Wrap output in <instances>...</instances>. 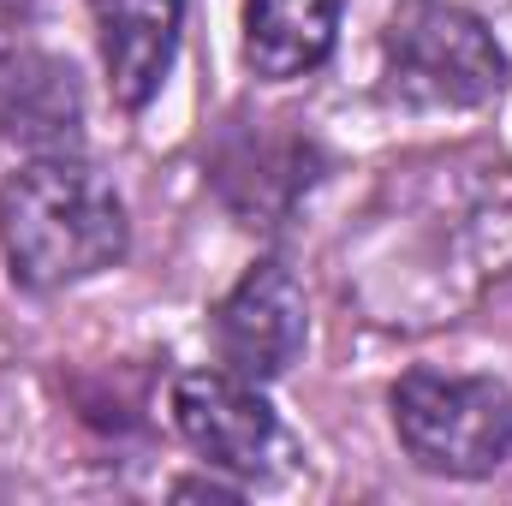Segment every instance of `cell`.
<instances>
[{
  "label": "cell",
  "instance_id": "6da1fadb",
  "mask_svg": "<svg viewBox=\"0 0 512 506\" xmlns=\"http://www.w3.org/2000/svg\"><path fill=\"white\" fill-rule=\"evenodd\" d=\"M0 251L24 292L90 280L126 256V203L78 155H36L0 185Z\"/></svg>",
  "mask_w": 512,
  "mask_h": 506
},
{
  "label": "cell",
  "instance_id": "7a4b0ae2",
  "mask_svg": "<svg viewBox=\"0 0 512 506\" xmlns=\"http://www.w3.org/2000/svg\"><path fill=\"white\" fill-rule=\"evenodd\" d=\"M387 96L405 108H483L507 84L489 24L453 0H399L382 36Z\"/></svg>",
  "mask_w": 512,
  "mask_h": 506
},
{
  "label": "cell",
  "instance_id": "3957f363",
  "mask_svg": "<svg viewBox=\"0 0 512 506\" xmlns=\"http://www.w3.org/2000/svg\"><path fill=\"white\" fill-rule=\"evenodd\" d=\"M393 429L435 477H489L512 453V393L489 376L411 370L393 387Z\"/></svg>",
  "mask_w": 512,
  "mask_h": 506
},
{
  "label": "cell",
  "instance_id": "277c9868",
  "mask_svg": "<svg viewBox=\"0 0 512 506\" xmlns=\"http://www.w3.org/2000/svg\"><path fill=\"white\" fill-rule=\"evenodd\" d=\"M173 423L179 435L233 477H262L274 459H286V429L251 376L233 370H191L173 381Z\"/></svg>",
  "mask_w": 512,
  "mask_h": 506
},
{
  "label": "cell",
  "instance_id": "5b68a950",
  "mask_svg": "<svg viewBox=\"0 0 512 506\" xmlns=\"http://www.w3.org/2000/svg\"><path fill=\"white\" fill-rule=\"evenodd\" d=\"M310 334V310H304V286L292 280V268L280 262H256L245 280L221 298L215 310V352L233 376L274 381Z\"/></svg>",
  "mask_w": 512,
  "mask_h": 506
},
{
  "label": "cell",
  "instance_id": "8992f818",
  "mask_svg": "<svg viewBox=\"0 0 512 506\" xmlns=\"http://www.w3.org/2000/svg\"><path fill=\"white\" fill-rule=\"evenodd\" d=\"M0 137L30 155H72L84 143V96L66 60L36 48L0 60Z\"/></svg>",
  "mask_w": 512,
  "mask_h": 506
},
{
  "label": "cell",
  "instance_id": "52a82bcc",
  "mask_svg": "<svg viewBox=\"0 0 512 506\" xmlns=\"http://www.w3.org/2000/svg\"><path fill=\"white\" fill-rule=\"evenodd\" d=\"M90 18H96V48H102L114 102L143 108L179 54L185 0H90Z\"/></svg>",
  "mask_w": 512,
  "mask_h": 506
},
{
  "label": "cell",
  "instance_id": "ba28073f",
  "mask_svg": "<svg viewBox=\"0 0 512 506\" xmlns=\"http://www.w3.org/2000/svg\"><path fill=\"white\" fill-rule=\"evenodd\" d=\"M346 0H245V60L256 78L286 84L334 54Z\"/></svg>",
  "mask_w": 512,
  "mask_h": 506
},
{
  "label": "cell",
  "instance_id": "9c48e42d",
  "mask_svg": "<svg viewBox=\"0 0 512 506\" xmlns=\"http://www.w3.org/2000/svg\"><path fill=\"white\" fill-rule=\"evenodd\" d=\"M24 24H30V0H0V60L24 48Z\"/></svg>",
  "mask_w": 512,
  "mask_h": 506
}]
</instances>
